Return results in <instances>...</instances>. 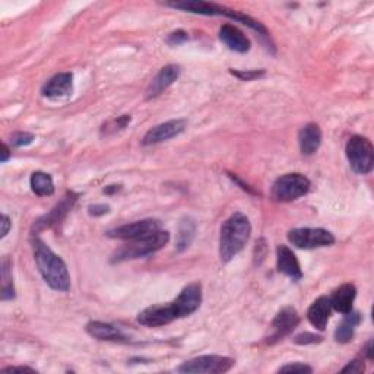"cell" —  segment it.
I'll return each mask as SVG.
<instances>
[{"mask_svg": "<svg viewBox=\"0 0 374 374\" xmlns=\"http://www.w3.org/2000/svg\"><path fill=\"white\" fill-rule=\"evenodd\" d=\"M33 252L37 268L42 279L54 291L66 293L70 288V277L66 263L60 256H57L47 244L37 236L31 240Z\"/></svg>", "mask_w": 374, "mask_h": 374, "instance_id": "cell-1", "label": "cell"}, {"mask_svg": "<svg viewBox=\"0 0 374 374\" xmlns=\"http://www.w3.org/2000/svg\"><path fill=\"white\" fill-rule=\"evenodd\" d=\"M252 234L249 218L241 212H234L221 227L220 231V257L222 263L231 262L244 249Z\"/></svg>", "mask_w": 374, "mask_h": 374, "instance_id": "cell-2", "label": "cell"}, {"mask_svg": "<svg viewBox=\"0 0 374 374\" xmlns=\"http://www.w3.org/2000/svg\"><path fill=\"white\" fill-rule=\"evenodd\" d=\"M165 6L180 9L184 12H190V13H197V15H218V17L231 18L234 21H238V22H243L244 25H247L249 28L257 31V34H261L262 37H268L266 28L262 24H259L257 21L252 19L247 15H243V13H240V12L231 10V9L221 6L218 3L202 2V0H183V2L165 3Z\"/></svg>", "mask_w": 374, "mask_h": 374, "instance_id": "cell-3", "label": "cell"}, {"mask_svg": "<svg viewBox=\"0 0 374 374\" xmlns=\"http://www.w3.org/2000/svg\"><path fill=\"white\" fill-rule=\"evenodd\" d=\"M170 241V233L160 229L151 236L140 237L136 240H129V243L123 244L116 252L111 254V263H122L127 261H135L139 257L149 256L158 250H161Z\"/></svg>", "mask_w": 374, "mask_h": 374, "instance_id": "cell-4", "label": "cell"}, {"mask_svg": "<svg viewBox=\"0 0 374 374\" xmlns=\"http://www.w3.org/2000/svg\"><path fill=\"white\" fill-rule=\"evenodd\" d=\"M310 180L300 174V172H290L278 177L272 186V197L277 202H293V200L304 196L310 190Z\"/></svg>", "mask_w": 374, "mask_h": 374, "instance_id": "cell-5", "label": "cell"}, {"mask_svg": "<svg viewBox=\"0 0 374 374\" xmlns=\"http://www.w3.org/2000/svg\"><path fill=\"white\" fill-rule=\"evenodd\" d=\"M345 154H347L348 163L357 174L366 176L371 172L374 164V149L367 138L359 135L350 138Z\"/></svg>", "mask_w": 374, "mask_h": 374, "instance_id": "cell-6", "label": "cell"}, {"mask_svg": "<svg viewBox=\"0 0 374 374\" xmlns=\"http://www.w3.org/2000/svg\"><path fill=\"white\" fill-rule=\"evenodd\" d=\"M236 361L229 357L222 355H200L183 363L177 371L187 374H220L227 373L234 367Z\"/></svg>", "mask_w": 374, "mask_h": 374, "instance_id": "cell-7", "label": "cell"}, {"mask_svg": "<svg viewBox=\"0 0 374 374\" xmlns=\"http://www.w3.org/2000/svg\"><path fill=\"white\" fill-rule=\"evenodd\" d=\"M288 240L297 249H319L332 246L334 234L325 228H294L288 233Z\"/></svg>", "mask_w": 374, "mask_h": 374, "instance_id": "cell-8", "label": "cell"}, {"mask_svg": "<svg viewBox=\"0 0 374 374\" xmlns=\"http://www.w3.org/2000/svg\"><path fill=\"white\" fill-rule=\"evenodd\" d=\"M177 319H180V314L174 301L167 304H155L147 307L138 314V323L147 327H161Z\"/></svg>", "mask_w": 374, "mask_h": 374, "instance_id": "cell-9", "label": "cell"}, {"mask_svg": "<svg viewBox=\"0 0 374 374\" xmlns=\"http://www.w3.org/2000/svg\"><path fill=\"white\" fill-rule=\"evenodd\" d=\"M161 229L160 221L156 220H142V221H135L131 224H124L120 227H116L107 231V237L110 238H117V240H136L140 237L151 236Z\"/></svg>", "mask_w": 374, "mask_h": 374, "instance_id": "cell-10", "label": "cell"}, {"mask_svg": "<svg viewBox=\"0 0 374 374\" xmlns=\"http://www.w3.org/2000/svg\"><path fill=\"white\" fill-rule=\"evenodd\" d=\"M187 127V120L184 119H174V120H168L165 123L158 124L145 133V136L142 138V145L143 147H151L156 145V143L167 142L172 138H176L181 135Z\"/></svg>", "mask_w": 374, "mask_h": 374, "instance_id": "cell-11", "label": "cell"}, {"mask_svg": "<svg viewBox=\"0 0 374 374\" xmlns=\"http://www.w3.org/2000/svg\"><path fill=\"white\" fill-rule=\"evenodd\" d=\"M300 323V316L295 309L284 307L272 320V334L268 338V343H277L282 341L285 336L293 334V330Z\"/></svg>", "mask_w": 374, "mask_h": 374, "instance_id": "cell-12", "label": "cell"}, {"mask_svg": "<svg viewBox=\"0 0 374 374\" xmlns=\"http://www.w3.org/2000/svg\"><path fill=\"white\" fill-rule=\"evenodd\" d=\"M200 303H202V285L199 282H193L184 286L179 297L174 300L180 319L193 314L200 307Z\"/></svg>", "mask_w": 374, "mask_h": 374, "instance_id": "cell-13", "label": "cell"}, {"mask_svg": "<svg viewBox=\"0 0 374 374\" xmlns=\"http://www.w3.org/2000/svg\"><path fill=\"white\" fill-rule=\"evenodd\" d=\"M180 76V66L177 65H167L164 66L160 72H158L156 76L151 81L149 86L147 88V98H155L158 95H161L167 88L174 83Z\"/></svg>", "mask_w": 374, "mask_h": 374, "instance_id": "cell-14", "label": "cell"}, {"mask_svg": "<svg viewBox=\"0 0 374 374\" xmlns=\"http://www.w3.org/2000/svg\"><path fill=\"white\" fill-rule=\"evenodd\" d=\"M277 266L281 273L291 278L293 281H300L303 278V272H301L297 256L285 244H281L277 249Z\"/></svg>", "mask_w": 374, "mask_h": 374, "instance_id": "cell-15", "label": "cell"}, {"mask_svg": "<svg viewBox=\"0 0 374 374\" xmlns=\"http://www.w3.org/2000/svg\"><path fill=\"white\" fill-rule=\"evenodd\" d=\"M72 90H74V75L70 72H62L49 79L42 86L41 94L47 98H60L72 94Z\"/></svg>", "mask_w": 374, "mask_h": 374, "instance_id": "cell-16", "label": "cell"}, {"mask_svg": "<svg viewBox=\"0 0 374 374\" xmlns=\"http://www.w3.org/2000/svg\"><path fill=\"white\" fill-rule=\"evenodd\" d=\"M220 40L224 44L236 53H247L250 50V40L244 35L241 30L231 24H225L220 30Z\"/></svg>", "mask_w": 374, "mask_h": 374, "instance_id": "cell-17", "label": "cell"}, {"mask_svg": "<svg viewBox=\"0 0 374 374\" xmlns=\"http://www.w3.org/2000/svg\"><path fill=\"white\" fill-rule=\"evenodd\" d=\"M322 143L320 126L316 123H309L298 133V145L303 155H313L318 152Z\"/></svg>", "mask_w": 374, "mask_h": 374, "instance_id": "cell-18", "label": "cell"}, {"mask_svg": "<svg viewBox=\"0 0 374 374\" xmlns=\"http://www.w3.org/2000/svg\"><path fill=\"white\" fill-rule=\"evenodd\" d=\"M357 297V288L354 284H343L341 285L338 290H335V293L329 297L330 306H332L334 310H336L338 313L347 314L352 310V304L354 300Z\"/></svg>", "mask_w": 374, "mask_h": 374, "instance_id": "cell-19", "label": "cell"}, {"mask_svg": "<svg viewBox=\"0 0 374 374\" xmlns=\"http://www.w3.org/2000/svg\"><path fill=\"white\" fill-rule=\"evenodd\" d=\"M330 310H332V306H330L329 297H319L318 300L313 301V304L307 310V319L318 330H325L327 326V320L330 316Z\"/></svg>", "mask_w": 374, "mask_h": 374, "instance_id": "cell-20", "label": "cell"}, {"mask_svg": "<svg viewBox=\"0 0 374 374\" xmlns=\"http://www.w3.org/2000/svg\"><path fill=\"white\" fill-rule=\"evenodd\" d=\"M85 329H86V334L98 339V341L123 342L127 339L119 327H116L114 325H110V323H104V322H98V320L90 322V323H86Z\"/></svg>", "mask_w": 374, "mask_h": 374, "instance_id": "cell-21", "label": "cell"}, {"mask_svg": "<svg viewBox=\"0 0 374 374\" xmlns=\"http://www.w3.org/2000/svg\"><path fill=\"white\" fill-rule=\"evenodd\" d=\"M361 323V314L358 311H350L347 314H343V319L338 325L335 330V341L339 343H348L354 338L355 327Z\"/></svg>", "mask_w": 374, "mask_h": 374, "instance_id": "cell-22", "label": "cell"}, {"mask_svg": "<svg viewBox=\"0 0 374 374\" xmlns=\"http://www.w3.org/2000/svg\"><path fill=\"white\" fill-rule=\"evenodd\" d=\"M196 234V224L190 217H184L179 225V234L176 247L179 252H184L190 247Z\"/></svg>", "mask_w": 374, "mask_h": 374, "instance_id": "cell-23", "label": "cell"}, {"mask_svg": "<svg viewBox=\"0 0 374 374\" xmlns=\"http://www.w3.org/2000/svg\"><path fill=\"white\" fill-rule=\"evenodd\" d=\"M30 186L31 190L37 196H51L54 193V183L50 174L42 171H35L33 172V176L30 179Z\"/></svg>", "mask_w": 374, "mask_h": 374, "instance_id": "cell-24", "label": "cell"}, {"mask_svg": "<svg viewBox=\"0 0 374 374\" xmlns=\"http://www.w3.org/2000/svg\"><path fill=\"white\" fill-rule=\"evenodd\" d=\"M10 268H12L10 261L8 257H5L2 263V300L3 301L15 298V288H13Z\"/></svg>", "mask_w": 374, "mask_h": 374, "instance_id": "cell-25", "label": "cell"}, {"mask_svg": "<svg viewBox=\"0 0 374 374\" xmlns=\"http://www.w3.org/2000/svg\"><path fill=\"white\" fill-rule=\"evenodd\" d=\"M131 116H120V117H116V119H111L108 120L103 127H101V133L103 135H111V133H116L119 131H123V129L131 123Z\"/></svg>", "mask_w": 374, "mask_h": 374, "instance_id": "cell-26", "label": "cell"}, {"mask_svg": "<svg viewBox=\"0 0 374 374\" xmlns=\"http://www.w3.org/2000/svg\"><path fill=\"white\" fill-rule=\"evenodd\" d=\"M34 135L33 133H28V132H17V133H13L12 135V145L13 147H17V148H21V147H26V145H30V143H33L34 140Z\"/></svg>", "mask_w": 374, "mask_h": 374, "instance_id": "cell-27", "label": "cell"}, {"mask_svg": "<svg viewBox=\"0 0 374 374\" xmlns=\"http://www.w3.org/2000/svg\"><path fill=\"white\" fill-rule=\"evenodd\" d=\"M231 74L234 76H237L238 79H241V81L249 82V81H254V79L265 76V70H246V72H244V70L231 69Z\"/></svg>", "mask_w": 374, "mask_h": 374, "instance_id": "cell-28", "label": "cell"}, {"mask_svg": "<svg viewBox=\"0 0 374 374\" xmlns=\"http://www.w3.org/2000/svg\"><path fill=\"white\" fill-rule=\"evenodd\" d=\"M187 40H189V35H187V33L183 30H177V31H172L171 34H168L165 42L171 47H177V46H181L183 42H186Z\"/></svg>", "mask_w": 374, "mask_h": 374, "instance_id": "cell-29", "label": "cell"}, {"mask_svg": "<svg viewBox=\"0 0 374 374\" xmlns=\"http://www.w3.org/2000/svg\"><path fill=\"white\" fill-rule=\"evenodd\" d=\"M322 336L319 335H316V334H311V332H303V334H300L294 338V342L297 345H311V343H319L322 342Z\"/></svg>", "mask_w": 374, "mask_h": 374, "instance_id": "cell-30", "label": "cell"}, {"mask_svg": "<svg viewBox=\"0 0 374 374\" xmlns=\"http://www.w3.org/2000/svg\"><path fill=\"white\" fill-rule=\"evenodd\" d=\"M279 373H300V374H303V373H311L313 368L307 364H303V363H294V364H286L284 367H281L278 370Z\"/></svg>", "mask_w": 374, "mask_h": 374, "instance_id": "cell-31", "label": "cell"}, {"mask_svg": "<svg viewBox=\"0 0 374 374\" xmlns=\"http://www.w3.org/2000/svg\"><path fill=\"white\" fill-rule=\"evenodd\" d=\"M364 371V363L361 359H354L347 367H343L341 373H363Z\"/></svg>", "mask_w": 374, "mask_h": 374, "instance_id": "cell-32", "label": "cell"}, {"mask_svg": "<svg viewBox=\"0 0 374 374\" xmlns=\"http://www.w3.org/2000/svg\"><path fill=\"white\" fill-rule=\"evenodd\" d=\"M108 211H110V206L104 204H97V205L88 206L90 215H94V217H101V215H106Z\"/></svg>", "mask_w": 374, "mask_h": 374, "instance_id": "cell-33", "label": "cell"}, {"mask_svg": "<svg viewBox=\"0 0 374 374\" xmlns=\"http://www.w3.org/2000/svg\"><path fill=\"white\" fill-rule=\"evenodd\" d=\"M0 221H2V222H0V224H2V234H0V237L3 238V237L8 236L12 222H10V218L8 217V215H5V213H2V217H0Z\"/></svg>", "mask_w": 374, "mask_h": 374, "instance_id": "cell-34", "label": "cell"}, {"mask_svg": "<svg viewBox=\"0 0 374 374\" xmlns=\"http://www.w3.org/2000/svg\"><path fill=\"white\" fill-rule=\"evenodd\" d=\"M5 373H13V371H31V373H35L34 368H30V367H6L3 368Z\"/></svg>", "mask_w": 374, "mask_h": 374, "instance_id": "cell-35", "label": "cell"}, {"mask_svg": "<svg viewBox=\"0 0 374 374\" xmlns=\"http://www.w3.org/2000/svg\"><path fill=\"white\" fill-rule=\"evenodd\" d=\"M364 355H366L367 359H370V361H371V359H373V341H371V339H370V341L367 342V345H366V348H364Z\"/></svg>", "mask_w": 374, "mask_h": 374, "instance_id": "cell-36", "label": "cell"}, {"mask_svg": "<svg viewBox=\"0 0 374 374\" xmlns=\"http://www.w3.org/2000/svg\"><path fill=\"white\" fill-rule=\"evenodd\" d=\"M9 156H10V149L9 147L6 145V143H3V149H2V158H0V161L2 163H6L9 160Z\"/></svg>", "mask_w": 374, "mask_h": 374, "instance_id": "cell-37", "label": "cell"}, {"mask_svg": "<svg viewBox=\"0 0 374 374\" xmlns=\"http://www.w3.org/2000/svg\"><path fill=\"white\" fill-rule=\"evenodd\" d=\"M117 190H120V186H108V187H106V189H104V193L106 195H111V193L117 192Z\"/></svg>", "mask_w": 374, "mask_h": 374, "instance_id": "cell-38", "label": "cell"}]
</instances>
